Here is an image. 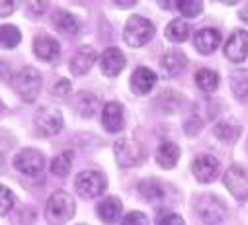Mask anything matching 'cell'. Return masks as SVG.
I'll list each match as a JSON object with an SVG mask.
<instances>
[{
	"mask_svg": "<svg viewBox=\"0 0 248 225\" xmlns=\"http://www.w3.org/2000/svg\"><path fill=\"white\" fill-rule=\"evenodd\" d=\"M75 209L77 206H75L73 196L61 190L49 196L47 206H45V219L49 225H63L75 215Z\"/></svg>",
	"mask_w": 248,
	"mask_h": 225,
	"instance_id": "6da1fadb",
	"label": "cell"
},
{
	"mask_svg": "<svg viewBox=\"0 0 248 225\" xmlns=\"http://www.w3.org/2000/svg\"><path fill=\"white\" fill-rule=\"evenodd\" d=\"M12 88L24 102H33L41 88V75L33 67H22L12 77Z\"/></svg>",
	"mask_w": 248,
	"mask_h": 225,
	"instance_id": "7a4b0ae2",
	"label": "cell"
},
{
	"mask_svg": "<svg viewBox=\"0 0 248 225\" xmlns=\"http://www.w3.org/2000/svg\"><path fill=\"white\" fill-rule=\"evenodd\" d=\"M194 208H196V213L202 217V221L207 223V225H217L227 215V208H225L223 200L217 198L215 194L198 196L196 202H194Z\"/></svg>",
	"mask_w": 248,
	"mask_h": 225,
	"instance_id": "3957f363",
	"label": "cell"
},
{
	"mask_svg": "<svg viewBox=\"0 0 248 225\" xmlns=\"http://www.w3.org/2000/svg\"><path fill=\"white\" fill-rule=\"evenodd\" d=\"M155 35V24L145 16H131L123 30V39L131 47L145 45Z\"/></svg>",
	"mask_w": 248,
	"mask_h": 225,
	"instance_id": "277c9868",
	"label": "cell"
},
{
	"mask_svg": "<svg viewBox=\"0 0 248 225\" xmlns=\"http://www.w3.org/2000/svg\"><path fill=\"white\" fill-rule=\"evenodd\" d=\"M33 122H35V129L41 135H57L65 126L63 114H61V110L55 106H41L35 112Z\"/></svg>",
	"mask_w": 248,
	"mask_h": 225,
	"instance_id": "5b68a950",
	"label": "cell"
},
{
	"mask_svg": "<svg viewBox=\"0 0 248 225\" xmlns=\"http://www.w3.org/2000/svg\"><path fill=\"white\" fill-rule=\"evenodd\" d=\"M113 153H115L117 162H119L121 166H127V168L139 164V162L143 161V157H145L143 145H141L137 139H133V137H123V139L115 141Z\"/></svg>",
	"mask_w": 248,
	"mask_h": 225,
	"instance_id": "8992f818",
	"label": "cell"
},
{
	"mask_svg": "<svg viewBox=\"0 0 248 225\" xmlns=\"http://www.w3.org/2000/svg\"><path fill=\"white\" fill-rule=\"evenodd\" d=\"M106 186H108V180L98 171H84L75 180L77 194L82 196V198H96V196L104 194Z\"/></svg>",
	"mask_w": 248,
	"mask_h": 225,
	"instance_id": "52a82bcc",
	"label": "cell"
},
{
	"mask_svg": "<svg viewBox=\"0 0 248 225\" xmlns=\"http://www.w3.org/2000/svg\"><path fill=\"white\" fill-rule=\"evenodd\" d=\"M14 168L26 177H35L45 168V157L37 149H22L14 157Z\"/></svg>",
	"mask_w": 248,
	"mask_h": 225,
	"instance_id": "ba28073f",
	"label": "cell"
},
{
	"mask_svg": "<svg viewBox=\"0 0 248 225\" xmlns=\"http://www.w3.org/2000/svg\"><path fill=\"white\" fill-rule=\"evenodd\" d=\"M223 182L227 186V190L238 200V202H246L248 200V168L236 166L232 164L223 177Z\"/></svg>",
	"mask_w": 248,
	"mask_h": 225,
	"instance_id": "9c48e42d",
	"label": "cell"
},
{
	"mask_svg": "<svg viewBox=\"0 0 248 225\" xmlns=\"http://www.w3.org/2000/svg\"><path fill=\"white\" fill-rule=\"evenodd\" d=\"M225 55L232 63H242L248 57V32L246 30H234L227 43H225Z\"/></svg>",
	"mask_w": 248,
	"mask_h": 225,
	"instance_id": "30bf717a",
	"label": "cell"
},
{
	"mask_svg": "<svg viewBox=\"0 0 248 225\" xmlns=\"http://www.w3.org/2000/svg\"><path fill=\"white\" fill-rule=\"evenodd\" d=\"M192 173L200 182L209 184L219 177V161L215 157H211V155L198 157L194 161V164H192Z\"/></svg>",
	"mask_w": 248,
	"mask_h": 225,
	"instance_id": "8fae6325",
	"label": "cell"
},
{
	"mask_svg": "<svg viewBox=\"0 0 248 225\" xmlns=\"http://www.w3.org/2000/svg\"><path fill=\"white\" fill-rule=\"evenodd\" d=\"M102 124L109 133H117L125 126V114L119 102H108L102 110Z\"/></svg>",
	"mask_w": 248,
	"mask_h": 225,
	"instance_id": "7c38bea8",
	"label": "cell"
},
{
	"mask_svg": "<svg viewBox=\"0 0 248 225\" xmlns=\"http://www.w3.org/2000/svg\"><path fill=\"white\" fill-rule=\"evenodd\" d=\"M125 67V55L117 47H108L100 57V69L106 77H117Z\"/></svg>",
	"mask_w": 248,
	"mask_h": 225,
	"instance_id": "4fadbf2b",
	"label": "cell"
},
{
	"mask_svg": "<svg viewBox=\"0 0 248 225\" xmlns=\"http://www.w3.org/2000/svg\"><path fill=\"white\" fill-rule=\"evenodd\" d=\"M94 63H96V51H94V47L84 45V47H80L75 53V57L71 59V65L69 67H71V73L73 75L82 77V75H86L94 67Z\"/></svg>",
	"mask_w": 248,
	"mask_h": 225,
	"instance_id": "5bb4252c",
	"label": "cell"
},
{
	"mask_svg": "<svg viewBox=\"0 0 248 225\" xmlns=\"http://www.w3.org/2000/svg\"><path fill=\"white\" fill-rule=\"evenodd\" d=\"M194 45L202 55H211L221 45V33L217 30H213V28H203V30H200L196 33Z\"/></svg>",
	"mask_w": 248,
	"mask_h": 225,
	"instance_id": "9a60e30c",
	"label": "cell"
},
{
	"mask_svg": "<svg viewBox=\"0 0 248 225\" xmlns=\"http://www.w3.org/2000/svg\"><path fill=\"white\" fill-rule=\"evenodd\" d=\"M33 53L43 61H55L61 53V43L51 35H37L33 41Z\"/></svg>",
	"mask_w": 248,
	"mask_h": 225,
	"instance_id": "2e32d148",
	"label": "cell"
},
{
	"mask_svg": "<svg viewBox=\"0 0 248 225\" xmlns=\"http://www.w3.org/2000/svg\"><path fill=\"white\" fill-rule=\"evenodd\" d=\"M155 84H156V75L147 67H139L131 75V90L139 96L149 94L155 88Z\"/></svg>",
	"mask_w": 248,
	"mask_h": 225,
	"instance_id": "e0dca14e",
	"label": "cell"
},
{
	"mask_svg": "<svg viewBox=\"0 0 248 225\" xmlns=\"http://www.w3.org/2000/svg\"><path fill=\"white\" fill-rule=\"evenodd\" d=\"M96 213L104 223H115L123 213V204L119 198L108 196L96 206Z\"/></svg>",
	"mask_w": 248,
	"mask_h": 225,
	"instance_id": "ac0fdd59",
	"label": "cell"
},
{
	"mask_svg": "<svg viewBox=\"0 0 248 225\" xmlns=\"http://www.w3.org/2000/svg\"><path fill=\"white\" fill-rule=\"evenodd\" d=\"M160 65L166 71V77H178L186 69V65H188V57H186L184 51L172 49V51H168L164 57H162Z\"/></svg>",
	"mask_w": 248,
	"mask_h": 225,
	"instance_id": "d6986e66",
	"label": "cell"
},
{
	"mask_svg": "<svg viewBox=\"0 0 248 225\" xmlns=\"http://www.w3.org/2000/svg\"><path fill=\"white\" fill-rule=\"evenodd\" d=\"M178 159H180V149H178L176 143L166 141V143H162V145L156 149V162H158L162 168H172V166H176Z\"/></svg>",
	"mask_w": 248,
	"mask_h": 225,
	"instance_id": "ffe728a7",
	"label": "cell"
},
{
	"mask_svg": "<svg viewBox=\"0 0 248 225\" xmlns=\"http://www.w3.org/2000/svg\"><path fill=\"white\" fill-rule=\"evenodd\" d=\"M75 110L80 118H92L98 110V98L90 92H80V94H77Z\"/></svg>",
	"mask_w": 248,
	"mask_h": 225,
	"instance_id": "44dd1931",
	"label": "cell"
},
{
	"mask_svg": "<svg viewBox=\"0 0 248 225\" xmlns=\"http://www.w3.org/2000/svg\"><path fill=\"white\" fill-rule=\"evenodd\" d=\"M190 32H192V26L182 20V18H174L168 26H166V37L174 43H182L190 37Z\"/></svg>",
	"mask_w": 248,
	"mask_h": 225,
	"instance_id": "7402d4cb",
	"label": "cell"
},
{
	"mask_svg": "<svg viewBox=\"0 0 248 225\" xmlns=\"http://www.w3.org/2000/svg\"><path fill=\"white\" fill-rule=\"evenodd\" d=\"M231 90L238 100H248V69L232 71V75H231Z\"/></svg>",
	"mask_w": 248,
	"mask_h": 225,
	"instance_id": "603a6c76",
	"label": "cell"
},
{
	"mask_svg": "<svg viewBox=\"0 0 248 225\" xmlns=\"http://www.w3.org/2000/svg\"><path fill=\"white\" fill-rule=\"evenodd\" d=\"M139 194L147 202H156V200L164 198V186L156 178H147L139 184Z\"/></svg>",
	"mask_w": 248,
	"mask_h": 225,
	"instance_id": "cb8c5ba5",
	"label": "cell"
},
{
	"mask_svg": "<svg viewBox=\"0 0 248 225\" xmlns=\"http://www.w3.org/2000/svg\"><path fill=\"white\" fill-rule=\"evenodd\" d=\"M196 84L200 86V90H203L205 94H211L217 90L219 86V75L211 69H200L196 73Z\"/></svg>",
	"mask_w": 248,
	"mask_h": 225,
	"instance_id": "d4e9b609",
	"label": "cell"
},
{
	"mask_svg": "<svg viewBox=\"0 0 248 225\" xmlns=\"http://www.w3.org/2000/svg\"><path fill=\"white\" fill-rule=\"evenodd\" d=\"M53 22H55L57 30H59V32H63V33H71V35H73V33H77V32L80 30L78 20H77L71 12H65V10H59V12L55 14Z\"/></svg>",
	"mask_w": 248,
	"mask_h": 225,
	"instance_id": "484cf974",
	"label": "cell"
},
{
	"mask_svg": "<svg viewBox=\"0 0 248 225\" xmlns=\"http://www.w3.org/2000/svg\"><path fill=\"white\" fill-rule=\"evenodd\" d=\"M22 39V33L16 26H10V24H4L0 26V47L4 49H14Z\"/></svg>",
	"mask_w": 248,
	"mask_h": 225,
	"instance_id": "4316f807",
	"label": "cell"
},
{
	"mask_svg": "<svg viewBox=\"0 0 248 225\" xmlns=\"http://www.w3.org/2000/svg\"><path fill=\"white\" fill-rule=\"evenodd\" d=\"M71 164H73V151H65L53 159L51 162V173L55 177H67L71 173Z\"/></svg>",
	"mask_w": 248,
	"mask_h": 225,
	"instance_id": "83f0119b",
	"label": "cell"
},
{
	"mask_svg": "<svg viewBox=\"0 0 248 225\" xmlns=\"http://www.w3.org/2000/svg\"><path fill=\"white\" fill-rule=\"evenodd\" d=\"M240 135V126L232 124V122H221L215 126V137H219L221 141L227 143H234Z\"/></svg>",
	"mask_w": 248,
	"mask_h": 225,
	"instance_id": "f1b7e54d",
	"label": "cell"
},
{
	"mask_svg": "<svg viewBox=\"0 0 248 225\" xmlns=\"http://www.w3.org/2000/svg\"><path fill=\"white\" fill-rule=\"evenodd\" d=\"M176 6L186 18H196L203 12V2H198V0H180Z\"/></svg>",
	"mask_w": 248,
	"mask_h": 225,
	"instance_id": "f546056e",
	"label": "cell"
},
{
	"mask_svg": "<svg viewBox=\"0 0 248 225\" xmlns=\"http://www.w3.org/2000/svg\"><path fill=\"white\" fill-rule=\"evenodd\" d=\"M16 204V198H14V192L6 186L0 184V215H6Z\"/></svg>",
	"mask_w": 248,
	"mask_h": 225,
	"instance_id": "4dcf8cb0",
	"label": "cell"
},
{
	"mask_svg": "<svg viewBox=\"0 0 248 225\" xmlns=\"http://www.w3.org/2000/svg\"><path fill=\"white\" fill-rule=\"evenodd\" d=\"M121 225H149V219L141 211H129L125 217H123Z\"/></svg>",
	"mask_w": 248,
	"mask_h": 225,
	"instance_id": "1f68e13d",
	"label": "cell"
},
{
	"mask_svg": "<svg viewBox=\"0 0 248 225\" xmlns=\"http://www.w3.org/2000/svg\"><path fill=\"white\" fill-rule=\"evenodd\" d=\"M202 128H203V124H202L200 116H190V118H188V122L184 124V129L188 131L190 135H196V133H198Z\"/></svg>",
	"mask_w": 248,
	"mask_h": 225,
	"instance_id": "d6a6232c",
	"label": "cell"
},
{
	"mask_svg": "<svg viewBox=\"0 0 248 225\" xmlns=\"http://www.w3.org/2000/svg\"><path fill=\"white\" fill-rule=\"evenodd\" d=\"M53 92H55L57 96H65V94H69V92H71V82H69L67 79H61V80L55 84Z\"/></svg>",
	"mask_w": 248,
	"mask_h": 225,
	"instance_id": "836d02e7",
	"label": "cell"
},
{
	"mask_svg": "<svg viewBox=\"0 0 248 225\" xmlns=\"http://www.w3.org/2000/svg\"><path fill=\"white\" fill-rule=\"evenodd\" d=\"M158 225H186V221L178 213H168L164 219H160Z\"/></svg>",
	"mask_w": 248,
	"mask_h": 225,
	"instance_id": "e575fe53",
	"label": "cell"
},
{
	"mask_svg": "<svg viewBox=\"0 0 248 225\" xmlns=\"http://www.w3.org/2000/svg\"><path fill=\"white\" fill-rule=\"evenodd\" d=\"M16 10V2H0V16H8Z\"/></svg>",
	"mask_w": 248,
	"mask_h": 225,
	"instance_id": "d590c367",
	"label": "cell"
},
{
	"mask_svg": "<svg viewBox=\"0 0 248 225\" xmlns=\"http://www.w3.org/2000/svg\"><path fill=\"white\" fill-rule=\"evenodd\" d=\"M30 6H31V10H33L35 14H41V12H45L47 2H30Z\"/></svg>",
	"mask_w": 248,
	"mask_h": 225,
	"instance_id": "8d00e7d4",
	"label": "cell"
},
{
	"mask_svg": "<svg viewBox=\"0 0 248 225\" xmlns=\"http://www.w3.org/2000/svg\"><path fill=\"white\" fill-rule=\"evenodd\" d=\"M240 18H242L244 22H248V4H246V8L240 10Z\"/></svg>",
	"mask_w": 248,
	"mask_h": 225,
	"instance_id": "74e56055",
	"label": "cell"
},
{
	"mask_svg": "<svg viewBox=\"0 0 248 225\" xmlns=\"http://www.w3.org/2000/svg\"><path fill=\"white\" fill-rule=\"evenodd\" d=\"M115 4H117V6H121V8H123V6H135V4H137V2H135V0H131V2H115Z\"/></svg>",
	"mask_w": 248,
	"mask_h": 225,
	"instance_id": "f35d334b",
	"label": "cell"
},
{
	"mask_svg": "<svg viewBox=\"0 0 248 225\" xmlns=\"http://www.w3.org/2000/svg\"><path fill=\"white\" fill-rule=\"evenodd\" d=\"M4 110H6V108H4V104H2V100H0V116H2V114H4Z\"/></svg>",
	"mask_w": 248,
	"mask_h": 225,
	"instance_id": "ab89813d",
	"label": "cell"
}]
</instances>
